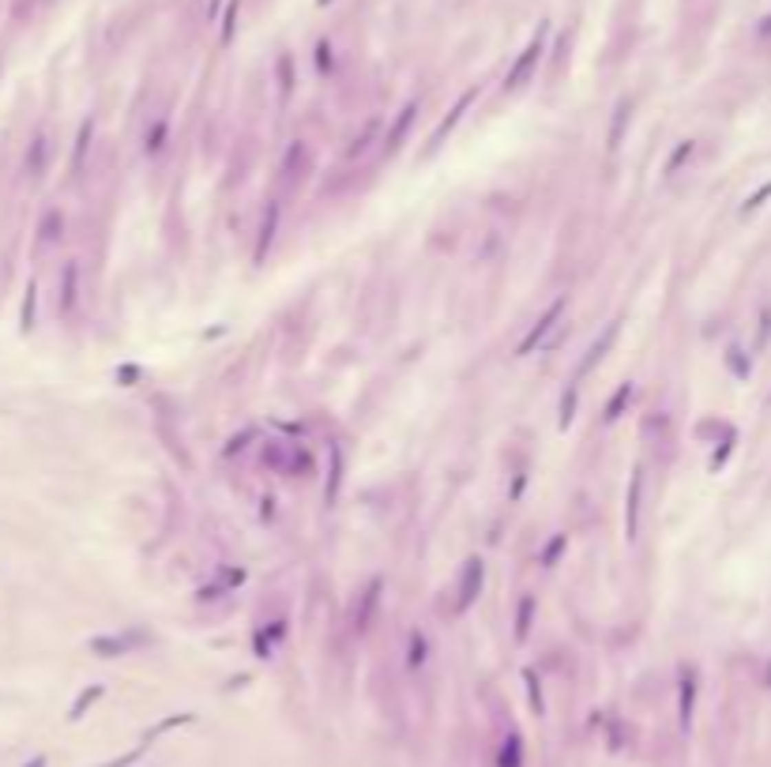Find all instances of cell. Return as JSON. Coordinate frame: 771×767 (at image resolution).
I'll return each mask as SVG.
<instances>
[{
	"label": "cell",
	"instance_id": "obj_23",
	"mask_svg": "<svg viewBox=\"0 0 771 767\" xmlns=\"http://www.w3.org/2000/svg\"><path fill=\"white\" fill-rule=\"evenodd\" d=\"M565 549H568V534H557V538H553L550 546H545V553H542V564H545V568H553V564L561 561V553H565Z\"/></svg>",
	"mask_w": 771,
	"mask_h": 767
},
{
	"label": "cell",
	"instance_id": "obj_7",
	"mask_svg": "<svg viewBox=\"0 0 771 767\" xmlns=\"http://www.w3.org/2000/svg\"><path fill=\"white\" fill-rule=\"evenodd\" d=\"M275 230H279V203H268V214H263V222H260V241H256V252H252L256 263H263L271 241H275Z\"/></svg>",
	"mask_w": 771,
	"mask_h": 767
},
{
	"label": "cell",
	"instance_id": "obj_25",
	"mask_svg": "<svg viewBox=\"0 0 771 767\" xmlns=\"http://www.w3.org/2000/svg\"><path fill=\"white\" fill-rule=\"evenodd\" d=\"M519 737H508L504 741V748H501V767H519Z\"/></svg>",
	"mask_w": 771,
	"mask_h": 767
},
{
	"label": "cell",
	"instance_id": "obj_24",
	"mask_svg": "<svg viewBox=\"0 0 771 767\" xmlns=\"http://www.w3.org/2000/svg\"><path fill=\"white\" fill-rule=\"evenodd\" d=\"M166 132H170V128H166V121L155 124V128L147 132V143H143V151H147V155H158V151H162V143H166Z\"/></svg>",
	"mask_w": 771,
	"mask_h": 767
},
{
	"label": "cell",
	"instance_id": "obj_19",
	"mask_svg": "<svg viewBox=\"0 0 771 767\" xmlns=\"http://www.w3.org/2000/svg\"><path fill=\"white\" fill-rule=\"evenodd\" d=\"M91 651H98L102 658H113V654H124V639H117V636H98V639H91Z\"/></svg>",
	"mask_w": 771,
	"mask_h": 767
},
{
	"label": "cell",
	"instance_id": "obj_1",
	"mask_svg": "<svg viewBox=\"0 0 771 767\" xmlns=\"http://www.w3.org/2000/svg\"><path fill=\"white\" fill-rule=\"evenodd\" d=\"M565 309H568V298H557V301H550V309H545L542 316L531 324V331L519 339V346H516V357H527V354H534L538 346H542L545 339H550V331L565 320Z\"/></svg>",
	"mask_w": 771,
	"mask_h": 767
},
{
	"label": "cell",
	"instance_id": "obj_18",
	"mask_svg": "<svg viewBox=\"0 0 771 767\" xmlns=\"http://www.w3.org/2000/svg\"><path fill=\"white\" fill-rule=\"evenodd\" d=\"M726 365L734 369V377L737 380H749V373H752V362L745 357V350H737V346H730L726 350Z\"/></svg>",
	"mask_w": 771,
	"mask_h": 767
},
{
	"label": "cell",
	"instance_id": "obj_20",
	"mask_svg": "<svg viewBox=\"0 0 771 767\" xmlns=\"http://www.w3.org/2000/svg\"><path fill=\"white\" fill-rule=\"evenodd\" d=\"M425 651H429V643H425V632H411V651H406V662H411V669H417L425 662Z\"/></svg>",
	"mask_w": 771,
	"mask_h": 767
},
{
	"label": "cell",
	"instance_id": "obj_4",
	"mask_svg": "<svg viewBox=\"0 0 771 767\" xmlns=\"http://www.w3.org/2000/svg\"><path fill=\"white\" fill-rule=\"evenodd\" d=\"M617 331H621V320H613V324H609L606 331H602V339H594V342H591L587 357H583V362H580V369H576V384H580L583 377H587V373H591L594 365L602 362V357H606V350H609V346H613V342H617Z\"/></svg>",
	"mask_w": 771,
	"mask_h": 767
},
{
	"label": "cell",
	"instance_id": "obj_32",
	"mask_svg": "<svg viewBox=\"0 0 771 767\" xmlns=\"http://www.w3.org/2000/svg\"><path fill=\"white\" fill-rule=\"evenodd\" d=\"M768 335H771V309L760 313V342H768Z\"/></svg>",
	"mask_w": 771,
	"mask_h": 767
},
{
	"label": "cell",
	"instance_id": "obj_6",
	"mask_svg": "<svg viewBox=\"0 0 771 767\" xmlns=\"http://www.w3.org/2000/svg\"><path fill=\"white\" fill-rule=\"evenodd\" d=\"M470 102H475V91H467V94H463L459 102H455V109H452V113L444 117V121H440V128H437V132L429 135V147H440V143H444V135H452V128L463 121V113H467V109H470Z\"/></svg>",
	"mask_w": 771,
	"mask_h": 767
},
{
	"label": "cell",
	"instance_id": "obj_29",
	"mask_svg": "<svg viewBox=\"0 0 771 767\" xmlns=\"http://www.w3.org/2000/svg\"><path fill=\"white\" fill-rule=\"evenodd\" d=\"M30 320H34V286L27 290V301H23V327H30Z\"/></svg>",
	"mask_w": 771,
	"mask_h": 767
},
{
	"label": "cell",
	"instance_id": "obj_3",
	"mask_svg": "<svg viewBox=\"0 0 771 767\" xmlns=\"http://www.w3.org/2000/svg\"><path fill=\"white\" fill-rule=\"evenodd\" d=\"M481 579H486V564L478 561V557H470L467 564H463V579H459V602H455V610H470L481 590Z\"/></svg>",
	"mask_w": 771,
	"mask_h": 767
},
{
	"label": "cell",
	"instance_id": "obj_11",
	"mask_svg": "<svg viewBox=\"0 0 771 767\" xmlns=\"http://www.w3.org/2000/svg\"><path fill=\"white\" fill-rule=\"evenodd\" d=\"M632 391H636V388H632V384L625 380L621 388H617L613 395H609V403H606V425H613V421H617V418H621V414H625V406L632 403Z\"/></svg>",
	"mask_w": 771,
	"mask_h": 767
},
{
	"label": "cell",
	"instance_id": "obj_15",
	"mask_svg": "<svg viewBox=\"0 0 771 767\" xmlns=\"http://www.w3.org/2000/svg\"><path fill=\"white\" fill-rule=\"evenodd\" d=\"M76 290H79V267H76V263H68V267H64V293H61V309H64V313L76 305V298H79Z\"/></svg>",
	"mask_w": 771,
	"mask_h": 767
},
{
	"label": "cell",
	"instance_id": "obj_31",
	"mask_svg": "<svg viewBox=\"0 0 771 767\" xmlns=\"http://www.w3.org/2000/svg\"><path fill=\"white\" fill-rule=\"evenodd\" d=\"M57 234H61V214H50L45 219V241H53Z\"/></svg>",
	"mask_w": 771,
	"mask_h": 767
},
{
	"label": "cell",
	"instance_id": "obj_34",
	"mask_svg": "<svg viewBox=\"0 0 771 767\" xmlns=\"http://www.w3.org/2000/svg\"><path fill=\"white\" fill-rule=\"evenodd\" d=\"M327 68H332V49L320 45V71H327Z\"/></svg>",
	"mask_w": 771,
	"mask_h": 767
},
{
	"label": "cell",
	"instance_id": "obj_14",
	"mask_svg": "<svg viewBox=\"0 0 771 767\" xmlns=\"http://www.w3.org/2000/svg\"><path fill=\"white\" fill-rule=\"evenodd\" d=\"M693 151H696V143H693V140H681L677 147H673V155L666 158V166H662V173H666V177H673V173H677L681 166H685L688 158H693Z\"/></svg>",
	"mask_w": 771,
	"mask_h": 767
},
{
	"label": "cell",
	"instance_id": "obj_21",
	"mask_svg": "<svg viewBox=\"0 0 771 767\" xmlns=\"http://www.w3.org/2000/svg\"><path fill=\"white\" fill-rule=\"evenodd\" d=\"M523 681H527V696H531V711H534V715H542L545 703H542V685H538L534 669H523Z\"/></svg>",
	"mask_w": 771,
	"mask_h": 767
},
{
	"label": "cell",
	"instance_id": "obj_9",
	"mask_svg": "<svg viewBox=\"0 0 771 767\" xmlns=\"http://www.w3.org/2000/svg\"><path fill=\"white\" fill-rule=\"evenodd\" d=\"M380 587H384V583L373 579V583H369V590L361 594V610H358V617H354V628H358V632H365L369 621H373V610H376V602H380Z\"/></svg>",
	"mask_w": 771,
	"mask_h": 767
},
{
	"label": "cell",
	"instance_id": "obj_28",
	"mask_svg": "<svg viewBox=\"0 0 771 767\" xmlns=\"http://www.w3.org/2000/svg\"><path fill=\"white\" fill-rule=\"evenodd\" d=\"M768 196H771V181H768V185L757 192V196H749V199H745L741 214H752V211H757V207H764V199H768Z\"/></svg>",
	"mask_w": 771,
	"mask_h": 767
},
{
	"label": "cell",
	"instance_id": "obj_12",
	"mask_svg": "<svg viewBox=\"0 0 771 767\" xmlns=\"http://www.w3.org/2000/svg\"><path fill=\"white\" fill-rule=\"evenodd\" d=\"M339 489H343V452H339V447H332V474H327V489H324L327 504L339 500Z\"/></svg>",
	"mask_w": 771,
	"mask_h": 767
},
{
	"label": "cell",
	"instance_id": "obj_22",
	"mask_svg": "<svg viewBox=\"0 0 771 767\" xmlns=\"http://www.w3.org/2000/svg\"><path fill=\"white\" fill-rule=\"evenodd\" d=\"M625 121H629V106H621V109H617V117H613V128H609V135H606V147H609V151H617V147H621Z\"/></svg>",
	"mask_w": 771,
	"mask_h": 767
},
{
	"label": "cell",
	"instance_id": "obj_26",
	"mask_svg": "<svg viewBox=\"0 0 771 767\" xmlns=\"http://www.w3.org/2000/svg\"><path fill=\"white\" fill-rule=\"evenodd\" d=\"M98 696H102V685H94V689H87L83 696H79V703H76V707H72V718H83V711L91 707V703L98 700Z\"/></svg>",
	"mask_w": 771,
	"mask_h": 767
},
{
	"label": "cell",
	"instance_id": "obj_5",
	"mask_svg": "<svg viewBox=\"0 0 771 767\" xmlns=\"http://www.w3.org/2000/svg\"><path fill=\"white\" fill-rule=\"evenodd\" d=\"M414 117H417V102H406L403 109H399V117H395V124L388 128V135H384V155H395L399 147H403V140L411 135V124H414Z\"/></svg>",
	"mask_w": 771,
	"mask_h": 767
},
{
	"label": "cell",
	"instance_id": "obj_33",
	"mask_svg": "<svg viewBox=\"0 0 771 767\" xmlns=\"http://www.w3.org/2000/svg\"><path fill=\"white\" fill-rule=\"evenodd\" d=\"M283 98H290V60H283Z\"/></svg>",
	"mask_w": 771,
	"mask_h": 767
},
{
	"label": "cell",
	"instance_id": "obj_2",
	"mask_svg": "<svg viewBox=\"0 0 771 767\" xmlns=\"http://www.w3.org/2000/svg\"><path fill=\"white\" fill-rule=\"evenodd\" d=\"M640 497H644V470H632L629 493H625V538L636 542L640 531Z\"/></svg>",
	"mask_w": 771,
	"mask_h": 767
},
{
	"label": "cell",
	"instance_id": "obj_35",
	"mask_svg": "<svg viewBox=\"0 0 771 767\" xmlns=\"http://www.w3.org/2000/svg\"><path fill=\"white\" fill-rule=\"evenodd\" d=\"M260 504H263V508H260V511H263V519H271V515H275V497H263Z\"/></svg>",
	"mask_w": 771,
	"mask_h": 767
},
{
	"label": "cell",
	"instance_id": "obj_30",
	"mask_svg": "<svg viewBox=\"0 0 771 767\" xmlns=\"http://www.w3.org/2000/svg\"><path fill=\"white\" fill-rule=\"evenodd\" d=\"M730 447H734V436H730V441H726V444H722V447H719V452H715V455H711V470H719V467H722V463H726Z\"/></svg>",
	"mask_w": 771,
	"mask_h": 767
},
{
	"label": "cell",
	"instance_id": "obj_36",
	"mask_svg": "<svg viewBox=\"0 0 771 767\" xmlns=\"http://www.w3.org/2000/svg\"><path fill=\"white\" fill-rule=\"evenodd\" d=\"M135 756H140V753H128V756H120V760H113V764H106V767H128V764H132V760H135Z\"/></svg>",
	"mask_w": 771,
	"mask_h": 767
},
{
	"label": "cell",
	"instance_id": "obj_13",
	"mask_svg": "<svg viewBox=\"0 0 771 767\" xmlns=\"http://www.w3.org/2000/svg\"><path fill=\"white\" fill-rule=\"evenodd\" d=\"M531 625H534V598L523 594V598H519V610H516V639H519V643L531 636Z\"/></svg>",
	"mask_w": 771,
	"mask_h": 767
},
{
	"label": "cell",
	"instance_id": "obj_27",
	"mask_svg": "<svg viewBox=\"0 0 771 767\" xmlns=\"http://www.w3.org/2000/svg\"><path fill=\"white\" fill-rule=\"evenodd\" d=\"M91 132H94L91 121H87L83 128H79V143H76V170L83 166V155H87V143H91Z\"/></svg>",
	"mask_w": 771,
	"mask_h": 767
},
{
	"label": "cell",
	"instance_id": "obj_17",
	"mask_svg": "<svg viewBox=\"0 0 771 767\" xmlns=\"http://www.w3.org/2000/svg\"><path fill=\"white\" fill-rule=\"evenodd\" d=\"M576 403H580V388H576V384H568V391L561 395V418H557L561 429L572 425V418H576Z\"/></svg>",
	"mask_w": 771,
	"mask_h": 767
},
{
	"label": "cell",
	"instance_id": "obj_8",
	"mask_svg": "<svg viewBox=\"0 0 771 767\" xmlns=\"http://www.w3.org/2000/svg\"><path fill=\"white\" fill-rule=\"evenodd\" d=\"M693 707H696V674L688 669L681 677V700H677V718H681V730L693 726Z\"/></svg>",
	"mask_w": 771,
	"mask_h": 767
},
{
	"label": "cell",
	"instance_id": "obj_10",
	"mask_svg": "<svg viewBox=\"0 0 771 767\" xmlns=\"http://www.w3.org/2000/svg\"><path fill=\"white\" fill-rule=\"evenodd\" d=\"M538 53H542V45H538V42H534V45H531V49H527V53H523V57H519V60H516V68H512V71H508V79H504V87H508V91H512V87H519V83H523V79H527V76H531V68H534Z\"/></svg>",
	"mask_w": 771,
	"mask_h": 767
},
{
	"label": "cell",
	"instance_id": "obj_38",
	"mask_svg": "<svg viewBox=\"0 0 771 767\" xmlns=\"http://www.w3.org/2000/svg\"><path fill=\"white\" fill-rule=\"evenodd\" d=\"M30 767H45V760H34V764H30Z\"/></svg>",
	"mask_w": 771,
	"mask_h": 767
},
{
	"label": "cell",
	"instance_id": "obj_37",
	"mask_svg": "<svg viewBox=\"0 0 771 767\" xmlns=\"http://www.w3.org/2000/svg\"><path fill=\"white\" fill-rule=\"evenodd\" d=\"M760 30H764V34H771V19H768V23H764V27H760Z\"/></svg>",
	"mask_w": 771,
	"mask_h": 767
},
{
	"label": "cell",
	"instance_id": "obj_16",
	"mask_svg": "<svg viewBox=\"0 0 771 767\" xmlns=\"http://www.w3.org/2000/svg\"><path fill=\"white\" fill-rule=\"evenodd\" d=\"M45 158H50V140H45V135H38V140L30 143V155H27V170L34 173V177L45 170Z\"/></svg>",
	"mask_w": 771,
	"mask_h": 767
}]
</instances>
